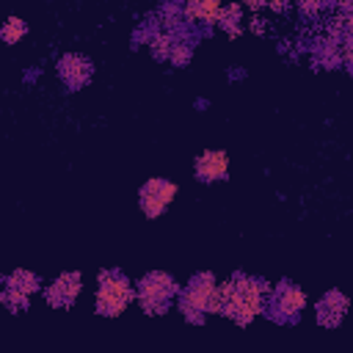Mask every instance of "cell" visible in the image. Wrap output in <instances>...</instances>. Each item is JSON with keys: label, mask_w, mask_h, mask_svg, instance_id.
I'll list each match as a JSON object with an SVG mask.
<instances>
[{"label": "cell", "mask_w": 353, "mask_h": 353, "mask_svg": "<svg viewBox=\"0 0 353 353\" xmlns=\"http://www.w3.org/2000/svg\"><path fill=\"white\" fill-rule=\"evenodd\" d=\"M174 196H176V185L174 182H168V179H149L141 188V193H138V204H141L143 215L157 218L174 201Z\"/></svg>", "instance_id": "5"}, {"label": "cell", "mask_w": 353, "mask_h": 353, "mask_svg": "<svg viewBox=\"0 0 353 353\" xmlns=\"http://www.w3.org/2000/svg\"><path fill=\"white\" fill-rule=\"evenodd\" d=\"M243 3H245L248 8H262V6H265V0H243Z\"/></svg>", "instance_id": "20"}, {"label": "cell", "mask_w": 353, "mask_h": 353, "mask_svg": "<svg viewBox=\"0 0 353 353\" xmlns=\"http://www.w3.org/2000/svg\"><path fill=\"white\" fill-rule=\"evenodd\" d=\"M218 11H221V0H188L185 3V17L190 22L212 25L218 19Z\"/></svg>", "instance_id": "11"}, {"label": "cell", "mask_w": 353, "mask_h": 353, "mask_svg": "<svg viewBox=\"0 0 353 353\" xmlns=\"http://www.w3.org/2000/svg\"><path fill=\"white\" fill-rule=\"evenodd\" d=\"M0 301L11 309V312H19V309H28V295H22V292H17V290H3L0 292Z\"/></svg>", "instance_id": "15"}, {"label": "cell", "mask_w": 353, "mask_h": 353, "mask_svg": "<svg viewBox=\"0 0 353 353\" xmlns=\"http://www.w3.org/2000/svg\"><path fill=\"white\" fill-rule=\"evenodd\" d=\"M218 290H221V312L240 325H248L265 309L268 284L259 279L234 273L229 281L218 284Z\"/></svg>", "instance_id": "1"}, {"label": "cell", "mask_w": 353, "mask_h": 353, "mask_svg": "<svg viewBox=\"0 0 353 353\" xmlns=\"http://www.w3.org/2000/svg\"><path fill=\"white\" fill-rule=\"evenodd\" d=\"M347 312V298L336 290H331L320 303H317V323L320 325H336L342 314Z\"/></svg>", "instance_id": "10"}, {"label": "cell", "mask_w": 353, "mask_h": 353, "mask_svg": "<svg viewBox=\"0 0 353 353\" xmlns=\"http://www.w3.org/2000/svg\"><path fill=\"white\" fill-rule=\"evenodd\" d=\"M179 309L190 323H201L207 312H221V290L212 273H199L190 279L179 295Z\"/></svg>", "instance_id": "2"}, {"label": "cell", "mask_w": 353, "mask_h": 353, "mask_svg": "<svg viewBox=\"0 0 353 353\" xmlns=\"http://www.w3.org/2000/svg\"><path fill=\"white\" fill-rule=\"evenodd\" d=\"M130 301H132V284L116 270H102L97 290V312L108 317H119L130 306Z\"/></svg>", "instance_id": "3"}, {"label": "cell", "mask_w": 353, "mask_h": 353, "mask_svg": "<svg viewBox=\"0 0 353 353\" xmlns=\"http://www.w3.org/2000/svg\"><path fill=\"white\" fill-rule=\"evenodd\" d=\"M58 74H61V80L66 83L69 91H77V88H83V85L91 80L94 63H91L85 55L69 52V55H63V58L58 61Z\"/></svg>", "instance_id": "6"}, {"label": "cell", "mask_w": 353, "mask_h": 353, "mask_svg": "<svg viewBox=\"0 0 353 353\" xmlns=\"http://www.w3.org/2000/svg\"><path fill=\"white\" fill-rule=\"evenodd\" d=\"M336 3H339V8H342V11H347V6H350V0H336Z\"/></svg>", "instance_id": "21"}, {"label": "cell", "mask_w": 353, "mask_h": 353, "mask_svg": "<svg viewBox=\"0 0 353 353\" xmlns=\"http://www.w3.org/2000/svg\"><path fill=\"white\" fill-rule=\"evenodd\" d=\"M295 3H298V8H301L303 17H314V14L323 11V6H325L328 0H295Z\"/></svg>", "instance_id": "18"}, {"label": "cell", "mask_w": 353, "mask_h": 353, "mask_svg": "<svg viewBox=\"0 0 353 353\" xmlns=\"http://www.w3.org/2000/svg\"><path fill=\"white\" fill-rule=\"evenodd\" d=\"M168 58H171L176 66H185V63H188V58H190V50H188V44H182V41H174V44H171V52H168Z\"/></svg>", "instance_id": "17"}, {"label": "cell", "mask_w": 353, "mask_h": 353, "mask_svg": "<svg viewBox=\"0 0 353 353\" xmlns=\"http://www.w3.org/2000/svg\"><path fill=\"white\" fill-rule=\"evenodd\" d=\"M25 33H28V25H25L19 17H8L6 25H3V30H0V36H3L6 44H17Z\"/></svg>", "instance_id": "14"}, {"label": "cell", "mask_w": 353, "mask_h": 353, "mask_svg": "<svg viewBox=\"0 0 353 353\" xmlns=\"http://www.w3.org/2000/svg\"><path fill=\"white\" fill-rule=\"evenodd\" d=\"M229 174V154L221 149H210L204 154L196 157V176H201L204 182H212V179H223Z\"/></svg>", "instance_id": "9"}, {"label": "cell", "mask_w": 353, "mask_h": 353, "mask_svg": "<svg viewBox=\"0 0 353 353\" xmlns=\"http://www.w3.org/2000/svg\"><path fill=\"white\" fill-rule=\"evenodd\" d=\"M306 306V295L295 287V284H279L270 295V312L276 320H287V317H295L301 309Z\"/></svg>", "instance_id": "7"}, {"label": "cell", "mask_w": 353, "mask_h": 353, "mask_svg": "<svg viewBox=\"0 0 353 353\" xmlns=\"http://www.w3.org/2000/svg\"><path fill=\"white\" fill-rule=\"evenodd\" d=\"M171 44H174V39H171V36H165V33H157V36L152 39V52H154V58H168V52H171Z\"/></svg>", "instance_id": "16"}, {"label": "cell", "mask_w": 353, "mask_h": 353, "mask_svg": "<svg viewBox=\"0 0 353 353\" xmlns=\"http://www.w3.org/2000/svg\"><path fill=\"white\" fill-rule=\"evenodd\" d=\"M80 295V273H63L58 276L47 290H44V298L50 306H72V301Z\"/></svg>", "instance_id": "8"}, {"label": "cell", "mask_w": 353, "mask_h": 353, "mask_svg": "<svg viewBox=\"0 0 353 353\" xmlns=\"http://www.w3.org/2000/svg\"><path fill=\"white\" fill-rule=\"evenodd\" d=\"M6 287H8V290H17V292H22V295H30V292H36L41 284H39L36 273H30V270H22V268H19V270L8 273Z\"/></svg>", "instance_id": "12"}, {"label": "cell", "mask_w": 353, "mask_h": 353, "mask_svg": "<svg viewBox=\"0 0 353 353\" xmlns=\"http://www.w3.org/2000/svg\"><path fill=\"white\" fill-rule=\"evenodd\" d=\"M290 3H292V0H265V6L273 8V11H284Z\"/></svg>", "instance_id": "19"}, {"label": "cell", "mask_w": 353, "mask_h": 353, "mask_svg": "<svg viewBox=\"0 0 353 353\" xmlns=\"http://www.w3.org/2000/svg\"><path fill=\"white\" fill-rule=\"evenodd\" d=\"M138 303L143 312L149 314H163L168 309V301L176 295V281L163 273V270H154V273H146L141 281H138Z\"/></svg>", "instance_id": "4"}, {"label": "cell", "mask_w": 353, "mask_h": 353, "mask_svg": "<svg viewBox=\"0 0 353 353\" xmlns=\"http://www.w3.org/2000/svg\"><path fill=\"white\" fill-rule=\"evenodd\" d=\"M229 36H237L240 33V28H237V22H240V6L237 3H232V6H221V11H218V19H215Z\"/></svg>", "instance_id": "13"}]
</instances>
